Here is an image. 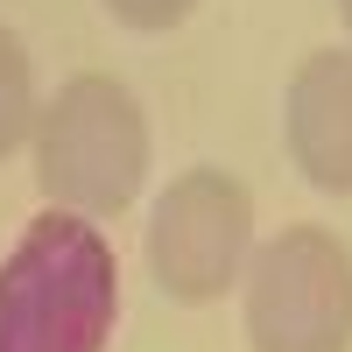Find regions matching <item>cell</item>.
Listing matches in <instances>:
<instances>
[{"mask_svg":"<svg viewBox=\"0 0 352 352\" xmlns=\"http://www.w3.org/2000/svg\"><path fill=\"white\" fill-rule=\"evenodd\" d=\"M113 317H120L113 240L56 204L28 219L0 261V352H106Z\"/></svg>","mask_w":352,"mask_h":352,"instance_id":"1","label":"cell"},{"mask_svg":"<svg viewBox=\"0 0 352 352\" xmlns=\"http://www.w3.org/2000/svg\"><path fill=\"white\" fill-rule=\"evenodd\" d=\"M148 176V120L141 99L106 71H78L36 106V184L56 212L113 219L141 197Z\"/></svg>","mask_w":352,"mask_h":352,"instance_id":"2","label":"cell"},{"mask_svg":"<svg viewBox=\"0 0 352 352\" xmlns=\"http://www.w3.org/2000/svg\"><path fill=\"white\" fill-rule=\"evenodd\" d=\"M254 352H352V254L324 226H282L247 261Z\"/></svg>","mask_w":352,"mask_h":352,"instance_id":"3","label":"cell"},{"mask_svg":"<svg viewBox=\"0 0 352 352\" xmlns=\"http://www.w3.org/2000/svg\"><path fill=\"white\" fill-rule=\"evenodd\" d=\"M254 254V197L226 169H184L148 212V275L169 303H219Z\"/></svg>","mask_w":352,"mask_h":352,"instance_id":"4","label":"cell"},{"mask_svg":"<svg viewBox=\"0 0 352 352\" xmlns=\"http://www.w3.org/2000/svg\"><path fill=\"white\" fill-rule=\"evenodd\" d=\"M289 162L310 190L352 197V50H310L282 99Z\"/></svg>","mask_w":352,"mask_h":352,"instance_id":"5","label":"cell"},{"mask_svg":"<svg viewBox=\"0 0 352 352\" xmlns=\"http://www.w3.org/2000/svg\"><path fill=\"white\" fill-rule=\"evenodd\" d=\"M28 134H36V71L21 36L0 21V155H14Z\"/></svg>","mask_w":352,"mask_h":352,"instance_id":"6","label":"cell"},{"mask_svg":"<svg viewBox=\"0 0 352 352\" xmlns=\"http://www.w3.org/2000/svg\"><path fill=\"white\" fill-rule=\"evenodd\" d=\"M190 8H197V0H106V14L127 21V28H141V36H162V28H176Z\"/></svg>","mask_w":352,"mask_h":352,"instance_id":"7","label":"cell"},{"mask_svg":"<svg viewBox=\"0 0 352 352\" xmlns=\"http://www.w3.org/2000/svg\"><path fill=\"white\" fill-rule=\"evenodd\" d=\"M338 14H345V28H352V0H338Z\"/></svg>","mask_w":352,"mask_h":352,"instance_id":"8","label":"cell"}]
</instances>
